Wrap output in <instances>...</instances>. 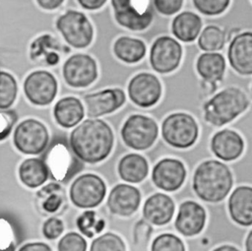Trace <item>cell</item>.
I'll list each match as a JSON object with an SVG mask.
<instances>
[{
	"label": "cell",
	"mask_w": 252,
	"mask_h": 251,
	"mask_svg": "<svg viewBox=\"0 0 252 251\" xmlns=\"http://www.w3.org/2000/svg\"><path fill=\"white\" fill-rule=\"evenodd\" d=\"M90 251H126V247L120 236L107 232L93 241Z\"/></svg>",
	"instance_id": "obj_33"
},
{
	"label": "cell",
	"mask_w": 252,
	"mask_h": 251,
	"mask_svg": "<svg viewBox=\"0 0 252 251\" xmlns=\"http://www.w3.org/2000/svg\"><path fill=\"white\" fill-rule=\"evenodd\" d=\"M226 63L219 52L202 53L196 62V70L205 83L216 87L217 82L222 80Z\"/></svg>",
	"instance_id": "obj_22"
},
{
	"label": "cell",
	"mask_w": 252,
	"mask_h": 251,
	"mask_svg": "<svg viewBox=\"0 0 252 251\" xmlns=\"http://www.w3.org/2000/svg\"><path fill=\"white\" fill-rule=\"evenodd\" d=\"M62 74L66 84L72 88H87L98 76L95 60L89 54L76 53L63 64Z\"/></svg>",
	"instance_id": "obj_11"
},
{
	"label": "cell",
	"mask_w": 252,
	"mask_h": 251,
	"mask_svg": "<svg viewBox=\"0 0 252 251\" xmlns=\"http://www.w3.org/2000/svg\"><path fill=\"white\" fill-rule=\"evenodd\" d=\"M71 157L65 148L59 146L52 149L48 156V161L46 162L48 169L51 170L53 177L57 179L64 178L67 174V169L69 168L68 161Z\"/></svg>",
	"instance_id": "obj_30"
},
{
	"label": "cell",
	"mask_w": 252,
	"mask_h": 251,
	"mask_svg": "<svg viewBox=\"0 0 252 251\" xmlns=\"http://www.w3.org/2000/svg\"><path fill=\"white\" fill-rule=\"evenodd\" d=\"M80 6L86 10L94 11L100 9L107 0H77Z\"/></svg>",
	"instance_id": "obj_44"
},
{
	"label": "cell",
	"mask_w": 252,
	"mask_h": 251,
	"mask_svg": "<svg viewBox=\"0 0 252 251\" xmlns=\"http://www.w3.org/2000/svg\"><path fill=\"white\" fill-rule=\"evenodd\" d=\"M158 134L157 122L142 114L129 116L121 128L123 142L129 148L138 151L149 149L157 140Z\"/></svg>",
	"instance_id": "obj_7"
},
{
	"label": "cell",
	"mask_w": 252,
	"mask_h": 251,
	"mask_svg": "<svg viewBox=\"0 0 252 251\" xmlns=\"http://www.w3.org/2000/svg\"><path fill=\"white\" fill-rule=\"evenodd\" d=\"M161 84L152 73L142 72L135 75L128 84V95L140 107L155 105L161 96Z\"/></svg>",
	"instance_id": "obj_13"
},
{
	"label": "cell",
	"mask_w": 252,
	"mask_h": 251,
	"mask_svg": "<svg viewBox=\"0 0 252 251\" xmlns=\"http://www.w3.org/2000/svg\"><path fill=\"white\" fill-rule=\"evenodd\" d=\"M206 222L204 208L194 201H186L179 207L175 228L185 236H193L202 231Z\"/></svg>",
	"instance_id": "obj_18"
},
{
	"label": "cell",
	"mask_w": 252,
	"mask_h": 251,
	"mask_svg": "<svg viewBox=\"0 0 252 251\" xmlns=\"http://www.w3.org/2000/svg\"><path fill=\"white\" fill-rule=\"evenodd\" d=\"M53 115L57 124L64 128H71L82 121L85 116V107L79 98L65 96L55 103Z\"/></svg>",
	"instance_id": "obj_23"
},
{
	"label": "cell",
	"mask_w": 252,
	"mask_h": 251,
	"mask_svg": "<svg viewBox=\"0 0 252 251\" xmlns=\"http://www.w3.org/2000/svg\"><path fill=\"white\" fill-rule=\"evenodd\" d=\"M13 142L21 153L25 155H38L48 145L49 135L47 128L36 119H26L16 127Z\"/></svg>",
	"instance_id": "obj_8"
},
{
	"label": "cell",
	"mask_w": 252,
	"mask_h": 251,
	"mask_svg": "<svg viewBox=\"0 0 252 251\" xmlns=\"http://www.w3.org/2000/svg\"><path fill=\"white\" fill-rule=\"evenodd\" d=\"M152 233V227L151 225L144 221L139 220L134 227V241L137 244H145L148 242L150 236Z\"/></svg>",
	"instance_id": "obj_41"
},
{
	"label": "cell",
	"mask_w": 252,
	"mask_h": 251,
	"mask_svg": "<svg viewBox=\"0 0 252 251\" xmlns=\"http://www.w3.org/2000/svg\"><path fill=\"white\" fill-rule=\"evenodd\" d=\"M213 251H239V250L236 249L235 247L231 246V245H222V246H220V247L216 248Z\"/></svg>",
	"instance_id": "obj_46"
},
{
	"label": "cell",
	"mask_w": 252,
	"mask_h": 251,
	"mask_svg": "<svg viewBox=\"0 0 252 251\" xmlns=\"http://www.w3.org/2000/svg\"><path fill=\"white\" fill-rule=\"evenodd\" d=\"M49 176L46 162L38 157L25 159L19 166V178L29 188H36L42 185Z\"/></svg>",
	"instance_id": "obj_25"
},
{
	"label": "cell",
	"mask_w": 252,
	"mask_h": 251,
	"mask_svg": "<svg viewBox=\"0 0 252 251\" xmlns=\"http://www.w3.org/2000/svg\"><path fill=\"white\" fill-rule=\"evenodd\" d=\"M152 251H185L183 242L171 233H163L155 238Z\"/></svg>",
	"instance_id": "obj_34"
},
{
	"label": "cell",
	"mask_w": 252,
	"mask_h": 251,
	"mask_svg": "<svg viewBox=\"0 0 252 251\" xmlns=\"http://www.w3.org/2000/svg\"><path fill=\"white\" fill-rule=\"evenodd\" d=\"M110 126L101 119L91 118L79 124L70 134V147L74 155L88 163L103 160L113 147Z\"/></svg>",
	"instance_id": "obj_1"
},
{
	"label": "cell",
	"mask_w": 252,
	"mask_h": 251,
	"mask_svg": "<svg viewBox=\"0 0 252 251\" xmlns=\"http://www.w3.org/2000/svg\"><path fill=\"white\" fill-rule=\"evenodd\" d=\"M59 42L49 34H43L37 37L31 44L30 55L33 61H44L46 65H56L60 56L58 51L61 50Z\"/></svg>",
	"instance_id": "obj_27"
},
{
	"label": "cell",
	"mask_w": 252,
	"mask_h": 251,
	"mask_svg": "<svg viewBox=\"0 0 252 251\" xmlns=\"http://www.w3.org/2000/svg\"><path fill=\"white\" fill-rule=\"evenodd\" d=\"M106 193L103 180L93 173L79 176L71 185L70 199L72 203L83 209L94 208L99 205Z\"/></svg>",
	"instance_id": "obj_9"
},
{
	"label": "cell",
	"mask_w": 252,
	"mask_h": 251,
	"mask_svg": "<svg viewBox=\"0 0 252 251\" xmlns=\"http://www.w3.org/2000/svg\"><path fill=\"white\" fill-rule=\"evenodd\" d=\"M246 251H252V231H250L246 238Z\"/></svg>",
	"instance_id": "obj_47"
},
{
	"label": "cell",
	"mask_w": 252,
	"mask_h": 251,
	"mask_svg": "<svg viewBox=\"0 0 252 251\" xmlns=\"http://www.w3.org/2000/svg\"><path fill=\"white\" fill-rule=\"evenodd\" d=\"M156 10L164 16H171L180 11L183 0H153Z\"/></svg>",
	"instance_id": "obj_39"
},
{
	"label": "cell",
	"mask_w": 252,
	"mask_h": 251,
	"mask_svg": "<svg viewBox=\"0 0 252 251\" xmlns=\"http://www.w3.org/2000/svg\"><path fill=\"white\" fill-rule=\"evenodd\" d=\"M199 128L196 120L188 113L176 112L168 115L162 122L163 140L171 147L187 149L197 140Z\"/></svg>",
	"instance_id": "obj_5"
},
{
	"label": "cell",
	"mask_w": 252,
	"mask_h": 251,
	"mask_svg": "<svg viewBox=\"0 0 252 251\" xmlns=\"http://www.w3.org/2000/svg\"><path fill=\"white\" fill-rule=\"evenodd\" d=\"M228 210L231 219L240 225L252 224V188L237 187L229 197Z\"/></svg>",
	"instance_id": "obj_20"
},
{
	"label": "cell",
	"mask_w": 252,
	"mask_h": 251,
	"mask_svg": "<svg viewBox=\"0 0 252 251\" xmlns=\"http://www.w3.org/2000/svg\"><path fill=\"white\" fill-rule=\"evenodd\" d=\"M232 186L229 168L218 160H206L195 170L193 189L197 196L206 202L221 201Z\"/></svg>",
	"instance_id": "obj_2"
},
{
	"label": "cell",
	"mask_w": 252,
	"mask_h": 251,
	"mask_svg": "<svg viewBox=\"0 0 252 251\" xmlns=\"http://www.w3.org/2000/svg\"><path fill=\"white\" fill-rule=\"evenodd\" d=\"M227 58L234 71L243 76L252 74V33L243 31L236 34L228 45Z\"/></svg>",
	"instance_id": "obj_15"
},
{
	"label": "cell",
	"mask_w": 252,
	"mask_h": 251,
	"mask_svg": "<svg viewBox=\"0 0 252 251\" xmlns=\"http://www.w3.org/2000/svg\"><path fill=\"white\" fill-rule=\"evenodd\" d=\"M16 241L10 224L0 220V251H15Z\"/></svg>",
	"instance_id": "obj_38"
},
{
	"label": "cell",
	"mask_w": 252,
	"mask_h": 251,
	"mask_svg": "<svg viewBox=\"0 0 252 251\" xmlns=\"http://www.w3.org/2000/svg\"><path fill=\"white\" fill-rule=\"evenodd\" d=\"M113 52L122 62L135 64L145 57L147 47L142 39L130 36H120L113 44Z\"/></svg>",
	"instance_id": "obj_26"
},
{
	"label": "cell",
	"mask_w": 252,
	"mask_h": 251,
	"mask_svg": "<svg viewBox=\"0 0 252 251\" xmlns=\"http://www.w3.org/2000/svg\"><path fill=\"white\" fill-rule=\"evenodd\" d=\"M225 32L220 27L215 25L207 26L199 35L198 46L207 52H216L225 44Z\"/></svg>",
	"instance_id": "obj_29"
},
{
	"label": "cell",
	"mask_w": 252,
	"mask_h": 251,
	"mask_svg": "<svg viewBox=\"0 0 252 251\" xmlns=\"http://www.w3.org/2000/svg\"><path fill=\"white\" fill-rule=\"evenodd\" d=\"M141 202L140 191L128 184H118L112 188L107 199L111 213L127 217L137 211Z\"/></svg>",
	"instance_id": "obj_17"
},
{
	"label": "cell",
	"mask_w": 252,
	"mask_h": 251,
	"mask_svg": "<svg viewBox=\"0 0 252 251\" xmlns=\"http://www.w3.org/2000/svg\"><path fill=\"white\" fill-rule=\"evenodd\" d=\"M61 198L60 196L56 195V194H50L43 202L42 204V207H43V210L48 212V213H54L58 210V208L60 207L61 205Z\"/></svg>",
	"instance_id": "obj_42"
},
{
	"label": "cell",
	"mask_w": 252,
	"mask_h": 251,
	"mask_svg": "<svg viewBox=\"0 0 252 251\" xmlns=\"http://www.w3.org/2000/svg\"><path fill=\"white\" fill-rule=\"evenodd\" d=\"M201 29V18L190 11L181 12L174 17L171 23V32L177 39L183 42L194 41L199 35Z\"/></svg>",
	"instance_id": "obj_24"
},
{
	"label": "cell",
	"mask_w": 252,
	"mask_h": 251,
	"mask_svg": "<svg viewBox=\"0 0 252 251\" xmlns=\"http://www.w3.org/2000/svg\"><path fill=\"white\" fill-rule=\"evenodd\" d=\"M186 176L184 164L175 158H163L153 168L152 179L157 187L164 191H175L181 187Z\"/></svg>",
	"instance_id": "obj_16"
},
{
	"label": "cell",
	"mask_w": 252,
	"mask_h": 251,
	"mask_svg": "<svg viewBox=\"0 0 252 251\" xmlns=\"http://www.w3.org/2000/svg\"><path fill=\"white\" fill-rule=\"evenodd\" d=\"M77 226L83 234L91 238L103 229L104 220H97L94 211H86L77 219Z\"/></svg>",
	"instance_id": "obj_32"
},
{
	"label": "cell",
	"mask_w": 252,
	"mask_h": 251,
	"mask_svg": "<svg viewBox=\"0 0 252 251\" xmlns=\"http://www.w3.org/2000/svg\"><path fill=\"white\" fill-rule=\"evenodd\" d=\"M58 84L55 77L48 71L32 72L24 82V92L27 98L34 105H47L57 94Z\"/></svg>",
	"instance_id": "obj_12"
},
{
	"label": "cell",
	"mask_w": 252,
	"mask_h": 251,
	"mask_svg": "<svg viewBox=\"0 0 252 251\" xmlns=\"http://www.w3.org/2000/svg\"><path fill=\"white\" fill-rule=\"evenodd\" d=\"M35 1L40 8L48 11L59 8L64 2V0H35Z\"/></svg>",
	"instance_id": "obj_45"
},
{
	"label": "cell",
	"mask_w": 252,
	"mask_h": 251,
	"mask_svg": "<svg viewBox=\"0 0 252 251\" xmlns=\"http://www.w3.org/2000/svg\"><path fill=\"white\" fill-rule=\"evenodd\" d=\"M111 6L118 25L130 31H145L154 20L152 0H111Z\"/></svg>",
	"instance_id": "obj_4"
},
{
	"label": "cell",
	"mask_w": 252,
	"mask_h": 251,
	"mask_svg": "<svg viewBox=\"0 0 252 251\" xmlns=\"http://www.w3.org/2000/svg\"><path fill=\"white\" fill-rule=\"evenodd\" d=\"M174 203L172 199L162 193H157L147 199L143 208L146 220L157 225L167 223L173 216Z\"/></svg>",
	"instance_id": "obj_21"
},
{
	"label": "cell",
	"mask_w": 252,
	"mask_h": 251,
	"mask_svg": "<svg viewBox=\"0 0 252 251\" xmlns=\"http://www.w3.org/2000/svg\"><path fill=\"white\" fill-rule=\"evenodd\" d=\"M17 120L18 115L14 110L0 109V142L9 137Z\"/></svg>",
	"instance_id": "obj_37"
},
{
	"label": "cell",
	"mask_w": 252,
	"mask_h": 251,
	"mask_svg": "<svg viewBox=\"0 0 252 251\" xmlns=\"http://www.w3.org/2000/svg\"><path fill=\"white\" fill-rule=\"evenodd\" d=\"M125 100V93L119 88L105 89L84 96L87 115L92 118H96L115 111L124 104Z\"/></svg>",
	"instance_id": "obj_14"
},
{
	"label": "cell",
	"mask_w": 252,
	"mask_h": 251,
	"mask_svg": "<svg viewBox=\"0 0 252 251\" xmlns=\"http://www.w3.org/2000/svg\"><path fill=\"white\" fill-rule=\"evenodd\" d=\"M182 58V46L173 37H158L150 50V64L156 72L168 74L176 70Z\"/></svg>",
	"instance_id": "obj_10"
},
{
	"label": "cell",
	"mask_w": 252,
	"mask_h": 251,
	"mask_svg": "<svg viewBox=\"0 0 252 251\" xmlns=\"http://www.w3.org/2000/svg\"><path fill=\"white\" fill-rule=\"evenodd\" d=\"M149 165L146 158L138 154H129L124 156L118 164V173L120 177L131 183L142 181L148 174Z\"/></svg>",
	"instance_id": "obj_28"
},
{
	"label": "cell",
	"mask_w": 252,
	"mask_h": 251,
	"mask_svg": "<svg viewBox=\"0 0 252 251\" xmlns=\"http://www.w3.org/2000/svg\"><path fill=\"white\" fill-rule=\"evenodd\" d=\"M244 142L241 136L232 130L223 129L217 132L211 141V150L222 160L236 159L242 154Z\"/></svg>",
	"instance_id": "obj_19"
},
{
	"label": "cell",
	"mask_w": 252,
	"mask_h": 251,
	"mask_svg": "<svg viewBox=\"0 0 252 251\" xmlns=\"http://www.w3.org/2000/svg\"><path fill=\"white\" fill-rule=\"evenodd\" d=\"M87 242L83 236L77 232L65 234L58 243V251H86Z\"/></svg>",
	"instance_id": "obj_36"
},
{
	"label": "cell",
	"mask_w": 252,
	"mask_h": 251,
	"mask_svg": "<svg viewBox=\"0 0 252 251\" xmlns=\"http://www.w3.org/2000/svg\"><path fill=\"white\" fill-rule=\"evenodd\" d=\"M64 230V225L61 220L50 218L44 221L42 225V233L47 239H55L61 235Z\"/></svg>",
	"instance_id": "obj_40"
},
{
	"label": "cell",
	"mask_w": 252,
	"mask_h": 251,
	"mask_svg": "<svg viewBox=\"0 0 252 251\" xmlns=\"http://www.w3.org/2000/svg\"><path fill=\"white\" fill-rule=\"evenodd\" d=\"M56 29L72 47L85 48L94 38V28L88 17L76 10H68L56 20Z\"/></svg>",
	"instance_id": "obj_6"
},
{
	"label": "cell",
	"mask_w": 252,
	"mask_h": 251,
	"mask_svg": "<svg viewBox=\"0 0 252 251\" xmlns=\"http://www.w3.org/2000/svg\"><path fill=\"white\" fill-rule=\"evenodd\" d=\"M248 106L249 99L243 91L236 87H227L204 103V119L220 127L232 121Z\"/></svg>",
	"instance_id": "obj_3"
},
{
	"label": "cell",
	"mask_w": 252,
	"mask_h": 251,
	"mask_svg": "<svg viewBox=\"0 0 252 251\" xmlns=\"http://www.w3.org/2000/svg\"><path fill=\"white\" fill-rule=\"evenodd\" d=\"M18 87L15 78L4 71H0V109H9L17 96Z\"/></svg>",
	"instance_id": "obj_31"
},
{
	"label": "cell",
	"mask_w": 252,
	"mask_h": 251,
	"mask_svg": "<svg viewBox=\"0 0 252 251\" xmlns=\"http://www.w3.org/2000/svg\"><path fill=\"white\" fill-rule=\"evenodd\" d=\"M230 0H193L195 8L203 15L218 16L229 6Z\"/></svg>",
	"instance_id": "obj_35"
},
{
	"label": "cell",
	"mask_w": 252,
	"mask_h": 251,
	"mask_svg": "<svg viewBox=\"0 0 252 251\" xmlns=\"http://www.w3.org/2000/svg\"><path fill=\"white\" fill-rule=\"evenodd\" d=\"M18 251H52V250L46 243L30 242L23 245Z\"/></svg>",
	"instance_id": "obj_43"
}]
</instances>
